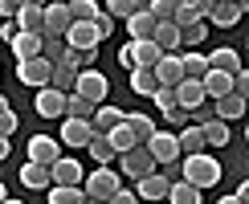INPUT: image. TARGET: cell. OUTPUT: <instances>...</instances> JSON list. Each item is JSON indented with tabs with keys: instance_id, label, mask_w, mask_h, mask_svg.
<instances>
[{
	"instance_id": "cell-1",
	"label": "cell",
	"mask_w": 249,
	"mask_h": 204,
	"mask_svg": "<svg viewBox=\"0 0 249 204\" xmlns=\"http://www.w3.org/2000/svg\"><path fill=\"white\" fill-rule=\"evenodd\" d=\"M180 180H188L192 188H213V184H221V163H216L209 151H200V155H184L180 159Z\"/></svg>"
},
{
	"instance_id": "cell-2",
	"label": "cell",
	"mask_w": 249,
	"mask_h": 204,
	"mask_svg": "<svg viewBox=\"0 0 249 204\" xmlns=\"http://www.w3.org/2000/svg\"><path fill=\"white\" fill-rule=\"evenodd\" d=\"M119 188H123V176L115 168H94L86 180H82V196H86V200H102V204L115 196Z\"/></svg>"
},
{
	"instance_id": "cell-3",
	"label": "cell",
	"mask_w": 249,
	"mask_h": 204,
	"mask_svg": "<svg viewBox=\"0 0 249 204\" xmlns=\"http://www.w3.org/2000/svg\"><path fill=\"white\" fill-rule=\"evenodd\" d=\"M74 25L66 4H45L41 8V41H53V37H66V29Z\"/></svg>"
},
{
	"instance_id": "cell-4",
	"label": "cell",
	"mask_w": 249,
	"mask_h": 204,
	"mask_svg": "<svg viewBox=\"0 0 249 204\" xmlns=\"http://www.w3.org/2000/svg\"><path fill=\"white\" fill-rule=\"evenodd\" d=\"M107 78L98 74V69H78V82H74V94L78 98H86V102H94V106H102L107 102Z\"/></svg>"
},
{
	"instance_id": "cell-5",
	"label": "cell",
	"mask_w": 249,
	"mask_h": 204,
	"mask_svg": "<svg viewBox=\"0 0 249 204\" xmlns=\"http://www.w3.org/2000/svg\"><path fill=\"white\" fill-rule=\"evenodd\" d=\"M49 74H53V66H49L45 57L17 61V78H20V86H29V90H45L49 86Z\"/></svg>"
},
{
	"instance_id": "cell-6",
	"label": "cell",
	"mask_w": 249,
	"mask_h": 204,
	"mask_svg": "<svg viewBox=\"0 0 249 204\" xmlns=\"http://www.w3.org/2000/svg\"><path fill=\"white\" fill-rule=\"evenodd\" d=\"M82 180H86V168H82L78 159H70V155H61L53 168H49V184H53V188H82Z\"/></svg>"
},
{
	"instance_id": "cell-7",
	"label": "cell",
	"mask_w": 249,
	"mask_h": 204,
	"mask_svg": "<svg viewBox=\"0 0 249 204\" xmlns=\"http://www.w3.org/2000/svg\"><path fill=\"white\" fill-rule=\"evenodd\" d=\"M147 147V155L155 159V168H163V163H176L180 159V147H176V135H168V131H155V135L143 143Z\"/></svg>"
},
{
	"instance_id": "cell-8",
	"label": "cell",
	"mask_w": 249,
	"mask_h": 204,
	"mask_svg": "<svg viewBox=\"0 0 249 204\" xmlns=\"http://www.w3.org/2000/svg\"><path fill=\"white\" fill-rule=\"evenodd\" d=\"M57 159H61V151H57V139L53 135H33V139H29V163L53 168Z\"/></svg>"
},
{
	"instance_id": "cell-9",
	"label": "cell",
	"mask_w": 249,
	"mask_h": 204,
	"mask_svg": "<svg viewBox=\"0 0 249 204\" xmlns=\"http://www.w3.org/2000/svg\"><path fill=\"white\" fill-rule=\"evenodd\" d=\"M168 188H172V180L163 176V171H147V176L135 180V196H139V200H163Z\"/></svg>"
},
{
	"instance_id": "cell-10",
	"label": "cell",
	"mask_w": 249,
	"mask_h": 204,
	"mask_svg": "<svg viewBox=\"0 0 249 204\" xmlns=\"http://www.w3.org/2000/svg\"><path fill=\"white\" fill-rule=\"evenodd\" d=\"M123 171L119 176H131V180H139V176H147V171H155V159L147 155V147H131V151H123Z\"/></svg>"
},
{
	"instance_id": "cell-11",
	"label": "cell",
	"mask_w": 249,
	"mask_h": 204,
	"mask_svg": "<svg viewBox=\"0 0 249 204\" xmlns=\"http://www.w3.org/2000/svg\"><path fill=\"white\" fill-rule=\"evenodd\" d=\"M37 115L41 119H66V94L61 90H53V86H45V90H37Z\"/></svg>"
},
{
	"instance_id": "cell-12",
	"label": "cell",
	"mask_w": 249,
	"mask_h": 204,
	"mask_svg": "<svg viewBox=\"0 0 249 204\" xmlns=\"http://www.w3.org/2000/svg\"><path fill=\"white\" fill-rule=\"evenodd\" d=\"M155 82H160V86H168V90H176L184 82V69H180V53H163L160 61H155Z\"/></svg>"
},
{
	"instance_id": "cell-13",
	"label": "cell",
	"mask_w": 249,
	"mask_h": 204,
	"mask_svg": "<svg viewBox=\"0 0 249 204\" xmlns=\"http://www.w3.org/2000/svg\"><path fill=\"white\" fill-rule=\"evenodd\" d=\"M61 41H66L70 49H78V53H82V49H98V33H94V25H90V20H74V25L66 29V37H61Z\"/></svg>"
},
{
	"instance_id": "cell-14",
	"label": "cell",
	"mask_w": 249,
	"mask_h": 204,
	"mask_svg": "<svg viewBox=\"0 0 249 204\" xmlns=\"http://www.w3.org/2000/svg\"><path fill=\"white\" fill-rule=\"evenodd\" d=\"M151 45L160 53H180V29L172 20H155V33H151Z\"/></svg>"
},
{
	"instance_id": "cell-15",
	"label": "cell",
	"mask_w": 249,
	"mask_h": 204,
	"mask_svg": "<svg viewBox=\"0 0 249 204\" xmlns=\"http://www.w3.org/2000/svg\"><path fill=\"white\" fill-rule=\"evenodd\" d=\"M90 135H94L90 122H82V119H61V143H66V147H86Z\"/></svg>"
},
{
	"instance_id": "cell-16",
	"label": "cell",
	"mask_w": 249,
	"mask_h": 204,
	"mask_svg": "<svg viewBox=\"0 0 249 204\" xmlns=\"http://www.w3.org/2000/svg\"><path fill=\"white\" fill-rule=\"evenodd\" d=\"M245 13V0H233V4H216L209 17H204V25H216V29H233L237 20Z\"/></svg>"
},
{
	"instance_id": "cell-17",
	"label": "cell",
	"mask_w": 249,
	"mask_h": 204,
	"mask_svg": "<svg viewBox=\"0 0 249 204\" xmlns=\"http://www.w3.org/2000/svg\"><path fill=\"white\" fill-rule=\"evenodd\" d=\"M123 122H127V131L135 135V143H139V147H143V143H147V139L155 135V122H151L147 115H143V110H123Z\"/></svg>"
},
{
	"instance_id": "cell-18",
	"label": "cell",
	"mask_w": 249,
	"mask_h": 204,
	"mask_svg": "<svg viewBox=\"0 0 249 204\" xmlns=\"http://www.w3.org/2000/svg\"><path fill=\"white\" fill-rule=\"evenodd\" d=\"M127 33H131V41H151V33H155V17L147 13V8H135V13L127 17Z\"/></svg>"
},
{
	"instance_id": "cell-19",
	"label": "cell",
	"mask_w": 249,
	"mask_h": 204,
	"mask_svg": "<svg viewBox=\"0 0 249 204\" xmlns=\"http://www.w3.org/2000/svg\"><path fill=\"white\" fill-rule=\"evenodd\" d=\"M176 106H184V110L204 106V90H200V82H196V78H184L180 86H176Z\"/></svg>"
},
{
	"instance_id": "cell-20",
	"label": "cell",
	"mask_w": 249,
	"mask_h": 204,
	"mask_svg": "<svg viewBox=\"0 0 249 204\" xmlns=\"http://www.w3.org/2000/svg\"><path fill=\"white\" fill-rule=\"evenodd\" d=\"M176 147H180V155H200V151H209V143H204L200 127H180V135H176Z\"/></svg>"
},
{
	"instance_id": "cell-21",
	"label": "cell",
	"mask_w": 249,
	"mask_h": 204,
	"mask_svg": "<svg viewBox=\"0 0 249 204\" xmlns=\"http://www.w3.org/2000/svg\"><path fill=\"white\" fill-rule=\"evenodd\" d=\"M209 57V69H221V74H237L241 69V53L229 45H221V49H213V53H204Z\"/></svg>"
},
{
	"instance_id": "cell-22",
	"label": "cell",
	"mask_w": 249,
	"mask_h": 204,
	"mask_svg": "<svg viewBox=\"0 0 249 204\" xmlns=\"http://www.w3.org/2000/svg\"><path fill=\"white\" fill-rule=\"evenodd\" d=\"M123 122V106H94V119H90V127H94V135H107V131H115Z\"/></svg>"
},
{
	"instance_id": "cell-23",
	"label": "cell",
	"mask_w": 249,
	"mask_h": 204,
	"mask_svg": "<svg viewBox=\"0 0 249 204\" xmlns=\"http://www.w3.org/2000/svg\"><path fill=\"white\" fill-rule=\"evenodd\" d=\"M8 49H13L17 61H29V57H41V37L37 33H17L8 41Z\"/></svg>"
},
{
	"instance_id": "cell-24",
	"label": "cell",
	"mask_w": 249,
	"mask_h": 204,
	"mask_svg": "<svg viewBox=\"0 0 249 204\" xmlns=\"http://www.w3.org/2000/svg\"><path fill=\"white\" fill-rule=\"evenodd\" d=\"M200 90H204V98H225V94H233L229 90V74H221V69H209V74L200 78Z\"/></svg>"
},
{
	"instance_id": "cell-25",
	"label": "cell",
	"mask_w": 249,
	"mask_h": 204,
	"mask_svg": "<svg viewBox=\"0 0 249 204\" xmlns=\"http://www.w3.org/2000/svg\"><path fill=\"white\" fill-rule=\"evenodd\" d=\"M13 25H17V33H37L41 37V8L37 4H20L17 17H13Z\"/></svg>"
},
{
	"instance_id": "cell-26",
	"label": "cell",
	"mask_w": 249,
	"mask_h": 204,
	"mask_svg": "<svg viewBox=\"0 0 249 204\" xmlns=\"http://www.w3.org/2000/svg\"><path fill=\"white\" fill-rule=\"evenodd\" d=\"M20 184L25 188H37V192H45L49 188V168H41V163H20Z\"/></svg>"
},
{
	"instance_id": "cell-27",
	"label": "cell",
	"mask_w": 249,
	"mask_h": 204,
	"mask_svg": "<svg viewBox=\"0 0 249 204\" xmlns=\"http://www.w3.org/2000/svg\"><path fill=\"white\" fill-rule=\"evenodd\" d=\"M221 122H237L245 115V98H237V94H225V98H216V110H213Z\"/></svg>"
},
{
	"instance_id": "cell-28",
	"label": "cell",
	"mask_w": 249,
	"mask_h": 204,
	"mask_svg": "<svg viewBox=\"0 0 249 204\" xmlns=\"http://www.w3.org/2000/svg\"><path fill=\"white\" fill-rule=\"evenodd\" d=\"M168 204H200V188H192L188 180H172L168 196H163Z\"/></svg>"
},
{
	"instance_id": "cell-29",
	"label": "cell",
	"mask_w": 249,
	"mask_h": 204,
	"mask_svg": "<svg viewBox=\"0 0 249 204\" xmlns=\"http://www.w3.org/2000/svg\"><path fill=\"white\" fill-rule=\"evenodd\" d=\"M131 53H135V69H155V61L163 57L151 41H131Z\"/></svg>"
},
{
	"instance_id": "cell-30",
	"label": "cell",
	"mask_w": 249,
	"mask_h": 204,
	"mask_svg": "<svg viewBox=\"0 0 249 204\" xmlns=\"http://www.w3.org/2000/svg\"><path fill=\"white\" fill-rule=\"evenodd\" d=\"M180 69H184V78H196V82H200L204 74H209V57L196 53V49H188V53H180Z\"/></svg>"
},
{
	"instance_id": "cell-31",
	"label": "cell",
	"mask_w": 249,
	"mask_h": 204,
	"mask_svg": "<svg viewBox=\"0 0 249 204\" xmlns=\"http://www.w3.org/2000/svg\"><path fill=\"white\" fill-rule=\"evenodd\" d=\"M86 151H90V159H94L98 168H110V159H115V147L107 143V135H90Z\"/></svg>"
},
{
	"instance_id": "cell-32",
	"label": "cell",
	"mask_w": 249,
	"mask_h": 204,
	"mask_svg": "<svg viewBox=\"0 0 249 204\" xmlns=\"http://www.w3.org/2000/svg\"><path fill=\"white\" fill-rule=\"evenodd\" d=\"M200 135H204V143H209V147H225V143H229V122L209 119V122L200 127Z\"/></svg>"
},
{
	"instance_id": "cell-33",
	"label": "cell",
	"mask_w": 249,
	"mask_h": 204,
	"mask_svg": "<svg viewBox=\"0 0 249 204\" xmlns=\"http://www.w3.org/2000/svg\"><path fill=\"white\" fill-rule=\"evenodd\" d=\"M107 143L110 147H115V159L123 155V151H131V147H139V143H135V135L127 131V122H119L115 131H107Z\"/></svg>"
},
{
	"instance_id": "cell-34",
	"label": "cell",
	"mask_w": 249,
	"mask_h": 204,
	"mask_svg": "<svg viewBox=\"0 0 249 204\" xmlns=\"http://www.w3.org/2000/svg\"><path fill=\"white\" fill-rule=\"evenodd\" d=\"M66 119L90 122V119H94V102H86V98H78V94H66Z\"/></svg>"
},
{
	"instance_id": "cell-35",
	"label": "cell",
	"mask_w": 249,
	"mask_h": 204,
	"mask_svg": "<svg viewBox=\"0 0 249 204\" xmlns=\"http://www.w3.org/2000/svg\"><path fill=\"white\" fill-rule=\"evenodd\" d=\"M155 86H160V82H155L151 69H131V90H135V94L151 98V94H155Z\"/></svg>"
},
{
	"instance_id": "cell-36",
	"label": "cell",
	"mask_w": 249,
	"mask_h": 204,
	"mask_svg": "<svg viewBox=\"0 0 249 204\" xmlns=\"http://www.w3.org/2000/svg\"><path fill=\"white\" fill-rule=\"evenodd\" d=\"M49 204H82L86 196H82V188H53V184H49Z\"/></svg>"
},
{
	"instance_id": "cell-37",
	"label": "cell",
	"mask_w": 249,
	"mask_h": 204,
	"mask_svg": "<svg viewBox=\"0 0 249 204\" xmlns=\"http://www.w3.org/2000/svg\"><path fill=\"white\" fill-rule=\"evenodd\" d=\"M66 8H70V17H74V20H94V17L102 13V8L94 4V0H70Z\"/></svg>"
},
{
	"instance_id": "cell-38",
	"label": "cell",
	"mask_w": 249,
	"mask_h": 204,
	"mask_svg": "<svg viewBox=\"0 0 249 204\" xmlns=\"http://www.w3.org/2000/svg\"><path fill=\"white\" fill-rule=\"evenodd\" d=\"M180 4H184V0H151L147 13H151L155 20H172L176 13H180Z\"/></svg>"
},
{
	"instance_id": "cell-39",
	"label": "cell",
	"mask_w": 249,
	"mask_h": 204,
	"mask_svg": "<svg viewBox=\"0 0 249 204\" xmlns=\"http://www.w3.org/2000/svg\"><path fill=\"white\" fill-rule=\"evenodd\" d=\"M66 49H70V45H66L61 37H53V41H41V57H45L49 66H57V61L66 57Z\"/></svg>"
},
{
	"instance_id": "cell-40",
	"label": "cell",
	"mask_w": 249,
	"mask_h": 204,
	"mask_svg": "<svg viewBox=\"0 0 249 204\" xmlns=\"http://www.w3.org/2000/svg\"><path fill=\"white\" fill-rule=\"evenodd\" d=\"M204 33H209V25H204V20H196V25H188V29H180V45H200L204 41Z\"/></svg>"
},
{
	"instance_id": "cell-41",
	"label": "cell",
	"mask_w": 249,
	"mask_h": 204,
	"mask_svg": "<svg viewBox=\"0 0 249 204\" xmlns=\"http://www.w3.org/2000/svg\"><path fill=\"white\" fill-rule=\"evenodd\" d=\"M110 20H127L135 13V0H107V8H102Z\"/></svg>"
},
{
	"instance_id": "cell-42",
	"label": "cell",
	"mask_w": 249,
	"mask_h": 204,
	"mask_svg": "<svg viewBox=\"0 0 249 204\" xmlns=\"http://www.w3.org/2000/svg\"><path fill=\"white\" fill-rule=\"evenodd\" d=\"M155 106H160V115H163V110H172L176 106V90H168V86H155Z\"/></svg>"
},
{
	"instance_id": "cell-43",
	"label": "cell",
	"mask_w": 249,
	"mask_h": 204,
	"mask_svg": "<svg viewBox=\"0 0 249 204\" xmlns=\"http://www.w3.org/2000/svg\"><path fill=\"white\" fill-rule=\"evenodd\" d=\"M90 25H94V33H98V41H107L110 33H115V20H110L107 13H98L94 20H90Z\"/></svg>"
},
{
	"instance_id": "cell-44",
	"label": "cell",
	"mask_w": 249,
	"mask_h": 204,
	"mask_svg": "<svg viewBox=\"0 0 249 204\" xmlns=\"http://www.w3.org/2000/svg\"><path fill=\"white\" fill-rule=\"evenodd\" d=\"M163 119H168L172 127H188V110H184V106H172V110H163Z\"/></svg>"
},
{
	"instance_id": "cell-45",
	"label": "cell",
	"mask_w": 249,
	"mask_h": 204,
	"mask_svg": "<svg viewBox=\"0 0 249 204\" xmlns=\"http://www.w3.org/2000/svg\"><path fill=\"white\" fill-rule=\"evenodd\" d=\"M188 8H192V13L200 17V20H204V17H209L213 8H216V0H188Z\"/></svg>"
},
{
	"instance_id": "cell-46",
	"label": "cell",
	"mask_w": 249,
	"mask_h": 204,
	"mask_svg": "<svg viewBox=\"0 0 249 204\" xmlns=\"http://www.w3.org/2000/svg\"><path fill=\"white\" fill-rule=\"evenodd\" d=\"M13 131H17V115H13V110H4V115H0V135H13Z\"/></svg>"
},
{
	"instance_id": "cell-47",
	"label": "cell",
	"mask_w": 249,
	"mask_h": 204,
	"mask_svg": "<svg viewBox=\"0 0 249 204\" xmlns=\"http://www.w3.org/2000/svg\"><path fill=\"white\" fill-rule=\"evenodd\" d=\"M107 204H139V196H135V192H127V188H119L115 196H110Z\"/></svg>"
},
{
	"instance_id": "cell-48",
	"label": "cell",
	"mask_w": 249,
	"mask_h": 204,
	"mask_svg": "<svg viewBox=\"0 0 249 204\" xmlns=\"http://www.w3.org/2000/svg\"><path fill=\"white\" fill-rule=\"evenodd\" d=\"M20 4H25V0H0V17H4V20H13Z\"/></svg>"
},
{
	"instance_id": "cell-49",
	"label": "cell",
	"mask_w": 249,
	"mask_h": 204,
	"mask_svg": "<svg viewBox=\"0 0 249 204\" xmlns=\"http://www.w3.org/2000/svg\"><path fill=\"white\" fill-rule=\"evenodd\" d=\"M119 66H123V69H135V53H131V45H123V49H119Z\"/></svg>"
},
{
	"instance_id": "cell-50",
	"label": "cell",
	"mask_w": 249,
	"mask_h": 204,
	"mask_svg": "<svg viewBox=\"0 0 249 204\" xmlns=\"http://www.w3.org/2000/svg\"><path fill=\"white\" fill-rule=\"evenodd\" d=\"M0 37H4V41L17 37V25H13V20H4V25H0Z\"/></svg>"
},
{
	"instance_id": "cell-51",
	"label": "cell",
	"mask_w": 249,
	"mask_h": 204,
	"mask_svg": "<svg viewBox=\"0 0 249 204\" xmlns=\"http://www.w3.org/2000/svg\"><path fill=\"white\" fill-rule=\"evenodd\" d=\"M233 196L241 200V204H249V184H237V192H233Z\"/></svg>"
},
{
	"instance_id": "cell-52",
	"label": "cell",
	"mask_w": 249,
	"mask_h": 204,
	"mask_svg": "<svg viewBox=\"0 0 249 204\" xmlns=\"http://www.w3.org/2000/svg\"><path fill=\"white\" fill-rule=\"evenodd\" d=\"M8 151H13V143H8L4 135H0V159H8Z\"/></svg>"
},
{
	"instance_id": "cell-53",
	"label": "cell",
	"mask_w": 249,
	"mask_h": 204,
	"mask_svg": "<svg viewBox=\"0 0 249 204\" xmlns=\"http://www.w3.org/2000/svg\"><path fill=\"white\" fill-rule=\"evenodd\" d=\"M4 110H13V106H8V98H4V94H0V115H4Z\"/></svg>"
},
{
	"instance_id": "cell-54",
	"label": "cell",
	"mask_w": 249,
	"mask_h": 204,
	"mask_svg": "<svg viewBox=\"0 0 249 204\" xmlns=\"http://www.w3.org/2000/svg\"><path fill=\"white\" fill-rule=\"evenodd\" d=\"M221 204H241V200H237V196H221Z\"/></svg>"
},
{
	"instance_id": "cell-55",
	"label": "cell",
	"mask_w": 249,
	"mask_h": 204,
	"mask_svg": "<svg viewBox=\"0 0 249 204\" xmlns=\"http://www.w3.org/2000/svg\"><path fill=\"white\" fill-rule=\"evenodd\" d=\"M25 4H37V8H45V4H49V0H25Z\"/></svg>"
},
{
	"instance_id": "cell-56",
	"label": "cell",
	"mask_w": 249,
	"mask_h": 204,
	"mask_svg": "<svg viewBox=\"0 0 249 204\" xmlns=\"http://www.w3.org/2000/svg\"><path fill=\"white\" fill-rule=\"evenodd\" d=\"M135 8H151V0H135Z\"/></svg>"
},
{
	"instance_id": "cell-57",
	"label": "cell",
	"mask_w": 249,
	"mask_h": 204,
	"mask_svg": "<svg viewBox=\"0 0 249 204\" xmlns=\"http://www.w3.org/2000/svg\"><path fill=\"white\" fill-rule=\"evenodd\" d=\"M4 200H8V192H4V184H0V204H4Z\"/></svg>"
},
{
	"instance_id": "cell-58",
	"label": "cell",
	"mask_w": 249,
	"mask_h": 204,
	"mask_svg": "<svg viewBox=\"0 0 249 204\" xmlns=\"http://www.w3.org/2000/svg\"><path fill=\"white\" fill-rule=\"evenodd\" d=\"M49 4H70V0H49Z\"/></svg>"
},
{
	"instance_id": "cell-59",
	"label": "cell",
	"mask_w": 249,
	"mask_h": 204,
	"mask_svg": "<svg viewBox=\"0 0 249 204\" xmlns=\"http://www.w3.org/2000/svg\"><path fill=\"white\" fill-rule=\"evenodd\" d=\"M82 204H102V200H82Z\"/></svg>"
},
{
	"instance_id": "cell-60",
	"label": "cell",
	"mask_w": 249,
	"mask_h": 204,
	"mask_svg": "<svg viewBox=\"0 0 249 204\" xmlns=\"http://www.w3.org/2000/svg\"><path fill=\"white\" fill-rule=\"evenodd\" d=\"M4 204H25V200H4Z\"/></svg>"
},
{
	"instance_id": "cell-61",
	"label": "cell",
	"mask_w": 249,
	"mask_h": 204,
	"mask_svg": "<svg viewBox=\"0 0 249 204\" xmlns=\"http://www.w3.org/2000/svg\"><path fill=\"white\" fill-rule=\"evenodd\" d=\"M216 4H233V0H216Z\"/></svg>"
}]
</instances>
